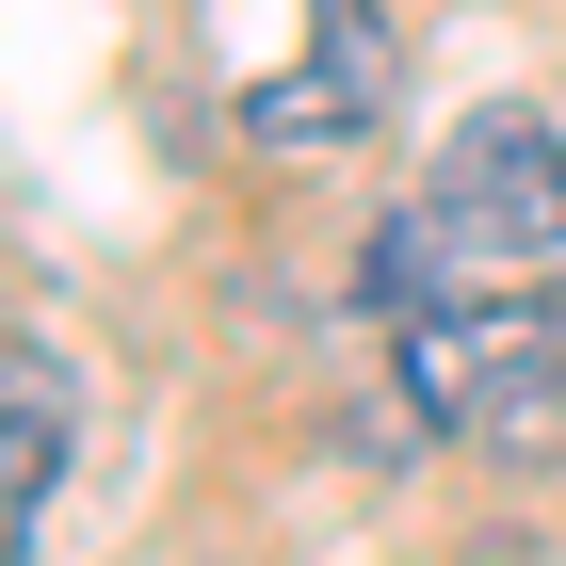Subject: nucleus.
<instances>
[{
	"label": "nucleus",
	"instance_id": "7",
	"mask_svg": "<svg viewBox=\"0 0 566 566\" xmlns=\"http://www.w3.org/2000/svg\"><path fill=\"white\" fill-rule=\"evenodd\" d=\"M551 307H566V292H551Z\"/></svg>",
	"mask_w": 566,
	"mask_h": 566
},
{
	"label": "nucleus",
	"instance_id": "3",
	"mask_svg": "<svg viewBox=\"0 0 566 566\" xmlns=\"http://www.w3.org/2000/svg\"><path fill=\"white\" fill-rule=\"evenodd\" d=\"M65 437H82V389H65V356L17 324V356H0V551H17V566L49 551V502H65Z\"/></svg>",
	"mask_w": 566,
	"mask_h": 566
},
{
	"label": "nucleus",
	"instance_id": "5",
	"mask_svg": "<svg viewBox=\"0 0 566 566\" xmlns=\"http://www.w3.org/2000/svg\"><path fill=\"white\" fill-rule=\"evenodd\" d=\"M453 275H470V260H453V227H437V211H389L373 243H356V292L389 307V324H421V307H453Z\"/></svg>",
	"mask_w": 566,
	"mask_h": 566
},
{
	"label": "nucleus",
	"instance_id": "6",
	"mask_svg": "<svg viewBox=\"0 0 566 566\" xmlns=\"http://www.w3.org/2000/svg\"><path fill=\"white\" fill-rule=\"evenodd\" d=\"M243 146H275V163H324V146H356V114L324 97V65H292V82L243 97Z\"/></svg>",
	"mask_w": 566,
	"mask_h": 566
},
{
	"label": "nucleus",
	"instance_id": "2",
	"mask_svg": "<svg viewBox=\"0 0 566 566\" xmlns=\"http://www.w3.org/2000/svg\"><path fill=\"white\" fill-rule=\"evenodd\" d=\"M421 211L453 227V260H566V130L551 114H453V146H437Z\"/></svg>",
	"mask_w": 566,
	"mask_h": 566
},
{
	"label": "nucleus",
	"instance_id": "1",
	"mask_svg": "<svg viewBox=\"0 0 566 566\" xmlns=\"http://www.w3.org/2000/svg\"><path fill=\"white\" fill-rule=\"evenodd\" d=\"M389 373L405 405H421L437 437H470V453H502V470H551L566 453V307H421V324H389Z\"/></svg>",
	"mask_w": 566,
	"mask_h": 566
},
{
	"label": "nucleus",
	"instance_id": "4",
	"mask_svg": "<svg viewBox=\"0 0 566 566\" xmlns=\"http://www.w3.org/2000/svg\"><path fill=\"white\" fill-rule=\"evenodd\" d=\"M307 65H324V97L356 114V146L405 114V33H389V0H307Z\"/></svg>",
	"mask_w": 566,
	"mask_h": 566
}]
</instances>
